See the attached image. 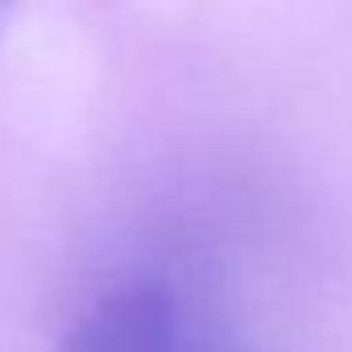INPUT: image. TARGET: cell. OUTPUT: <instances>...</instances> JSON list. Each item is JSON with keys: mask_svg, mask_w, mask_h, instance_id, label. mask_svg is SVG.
Segmentation results:
<instances>
[{"mask_svg": "<svg viewBox=\"0 0 352 352\" xmlns=\"http://www.w3.org/2000/svg\"><path fill=\"white\" fill-rule=\"evenodd\" d=\"M13 9H17V0H0V34H5V25H9V17H13Z\"/></svg>", "mask_w": 352, "mask_h": 352, "instance_id": "obj_3", "label": "cell"}, {"mask_svg": "<svg viewBox=\"0 0 352 352\" xmlns=\"http://www.w3.org/2000/svg\"><path fill=\"white\" fill-rule=\"evenodd\" d=\"M162 352H265V348L220 327V323H212V319H204V315H195V311H187L179 331L170 336V344Z\"/></svg>", "mask_w": 352, "mask_h": 352, "instance_id": "obj_2", "label": "cell"}, {"mask_svg": "<svg viewBox=\"0 0 352 352\" xmlns=\"http://www.w3.org/2000/svg\"><path fill=\"white\" fill-rule=\"evenodd\" d=\"M187 311L166 278H129L91 298L50 352H162Z\"/></svg>", "mask_w": 352, "mask_h": 352, "instance_id": "obj_1", "label": "cell"}]
</instances>
